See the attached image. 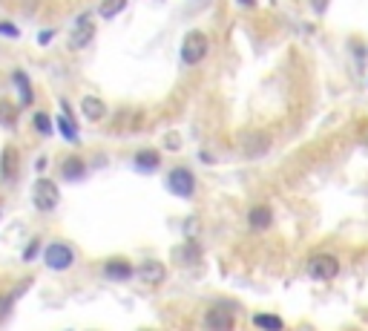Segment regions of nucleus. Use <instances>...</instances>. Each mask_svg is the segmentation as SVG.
Masks as SVG:
<instances>
[{
    "label": "nucleus",
    "mask_w": 368,
    "mask_h": 331,
    "mask_svg": "<svg viewBox=\"0 0 368 331\" xmlns=\"http://www.w3.org/2000/svg\"><path fill=\"white\" fill-rule=\"evenodd\" d=\"M207 49H210L207 35L199 32V29H193V32H188V35H184V41H181V61L188 67H196L199 61H204Z\"/></svg>",
    "instance_id": "nucleus-1"
},
{
    "label": "nucleus",
    "mask_w": 368,
    "mask_h": 331,
    "mask_svg": "<svg viewBox=\"0 0 368 331\" xmlns=\"http://www.w3.org/2000/svg\"><path fill=\"white\" fill-rule=\"evenodd\" d=\"M44 265L49 271H58V274L60 271H70L75 265V248L67 242H49L44 248Z\"/></svg>",
    "instance_id": "nucleus-2"
},
{
    "label": "nucleus",
    "mask_w": 368,
    "mask_h": 331,
    "mask_svg": "<svg viewBox=\"0 0 368 331\" xmlns=\"http://www.w3.org/2000/svg\"><path fill=\"white\" fill-rule=\"evenodd\" d=\"M58 202H60L58 185L52 182V179H38V182L32 185V205H35V210H41V214H52V210L58 207Z\"/></svg>",
    "instance_id": "nucleus-3"
},
{
    "label": "nucleus",
    "mask_w": 368,
    "mask_h": 331,
    "mask_svg": "<svg viewBox=\"0 0 368 331\" xmlns=\"http://www.w3.org/2000/svg\"><path fill=\"white\" fill-rule=\"evenodd\" d=\"M167 190L178 199H190L196 193V176L188 167H173L167 176Z\"/></svg>",
    "instance_id": "nucleus-4"
},
{
    "label": "nucleus",
    "mask_w": 368,
    "mask_h": 331,
    "mask_svg": "<svg viewBox=\"0 0 368 331\" xmlns=\"http://www.w3.org/2000/svg\"><path fill=\"white\" fill-rule=\"evenodd\" d=\"M308 274H311L314 280L328 283V280H334L336 274H340V259L331 257V254H314V257L308 259Z\"/></svg>",
    "instance_id": "nucleus-5"
},
{
    "label": "nucleus",
    "mask_w": 368,
    "mask_h": 331,
    "mask_svg": "<svg viewBox=\"0 0 368 331\" xmlns=\"http://www.w3.org/2000/svg\"><path fill=\"white\" fill-rule=\"evenodd\" d=\"M270 150V136L262 133V130H254V133H244L242 136V153L248 159H259Z\"/></svg>",
    "instance_id": "nucleus-6"
},
{
    "label": "nucleus",
    "mask_w": 368,
    "mask_h": 331,
    "mask_svg": "<svg viewBox=\"0 0 368 331\" xmlns=\"http://www.w3.org/2000/svg\"><path fill=\"white\" fill-rule=\"evenodd\" d=\"M133 277H138L144 285H162L167 280V268L159 259H147L133 271Z\"/></svg>",
    "instance_id": "nucleus-7"
},
{
    "label": "nucleus",
    "mask_w": 368,
    "mask_h": 331,
    "mask_svg": "<svg viewBox=\"0 0 368 331\" xmlns=\"http://www.w3.org/2000/svg\"><path fill=\"white\" fill-rule=\"evenodd\" d=\"M12 86H15V93H18V104L20 107H32L35 101V89H32V81H29V75L23 70H12Z\"/></svg>",
    "instance_id": "nucleus-8"
},
{
    "label": "nucleus",
    "mask_w": 368,
    "mask_h": 331,
    "mask_svg": "<svg viewBox=\"0 0 368 331\" xmlns=\"http://www.w3.org/2000/svg\"><path fill=\"white\" fill-rule=\"evenodd\" d=\"M92 35H96L92 15H81L78 23H75V29H72V35H70V46H72V49H84V46L92 41Z\"/></svg>",
    "instance_id": "nucleus-9"
},
{
    "label": "nucleus",
    "mask_w": 368,
    "mask_h": 331,
    "mask_svg": "<svg viewBox=\"0 0 368 331\" xmlns=\"http://www.w3.org/2000/svg\"><path fill=\"white\" fill-rule=\"evenodd\" d=\"M60 110H64V112H60V115L55 118L52 124H58V133L64 136L67 141H78V124H75V118H72V110H70V104H67L64 98H60Z\"/></svg>",
    "instance_id": "nucleus-10"
},
{
    "label": "nucleus",
    "mask_w": 368,
    "mask_h": 331,
    "mask_svg": "<svg viewBox=\"0 0 368 331\" xmlns=\"http://www.w3.org/2000/svg\"><path fill=\"white\" fill-rule=\"evenodd\" d=\"M133 271H136V268H133L127 259H121V257L104 262V277H107V280H115V283H127V280H133Z\"/></svg>",
    "instance_id": "nucleus-11"
},
{
    "label": "nucleus",
    "mask_w": 368,
    "mask_h": 331,
    "mask_svg": "<svg viewBox=\"0 0 368 331\" xmlns=\"http://www.w3.org/2000/svg\"><path fill=\"white\" fill-rule=\"evenodd\" d=\"M81 112H84L86 122H101V118L107 115V104L98 96H84L81 98Z\"/></svg>",
    "instance_id": "nucleus-12"
},
{
    "label": "nucleus",
    "mask_w": 368,
    "mask_h": 331,
    "mask_svg": "<svg viewBox=\"0 0 368 331\" xmlns=\"http://www.w3.org/2000/svg\"><path fill=\"white\" fill-rule=\"evenodd\" d=\"M60 176H64L67 182H78V179L86 176V162L81 156H67L60 162Z\"/></svg>",
    "instance_id": "nucleus-13"
},
{
    "label": "nucleus",
    "mask_w": 368,
    "mask_h": 331,
    "mask_svg": "<svg viewBox=\"0 0 368 331\" xmlns=\"http://www.w3.org/2000/svg\"><path fill=\"white\" fill-rule=\"evenodd\" d=\"M173 259H176L178 265H196V262L202 259V248L193 242V239H184V245H178V248L173 251Z\"/></svg>",
    "instance_id": "nucleus-14"
},
{
    "label": "nucleus",
    "mask_w": 368,
    "mask_h": 331,
    "mask_svg": "<svg viewBox=\"0 0 368 331\" xmlns=\"http://www.w3.org/2000/svg\"><path fill=\"white\" fill-rule=\"evenodd\" d=\"M204 325L207 328H216V331H230L236 325V320H233V314L228 309H213V311H207Z\"/></svg>",
    "instance_id": "nucleus-15"
},
{
    "label": "nucleus",
    "mask_w": 368,
    "mask_h": 331,
    "mask_svg": "<svg viewBox=\"0 0 368 331\" xmlns=\"http://www.w3.org/2000/svg\"><path fill=\"white\" fill-rule=\"evenodd\" d=\"M270 222H273V214H270V207H268V205H256V207H251L248 225H251L254 231H268Z\"/></svg>",
    "instance_id": "nucleus-16"
},
{
    "label": "nucleus",
    "mask_w": 368,
    "mask_h": 331,
    "mask_svg": "<svg viewBox=\"0 0 368 331\" xmlns=\"http://www.w3.org/2000/svg\"><path fill=\"white\" fill-rule=\"evenodd\" d=\"M133 164H136V170H141V173H152V170H159L162 156L156 153V150H138L136 159H133Z\"/></svg>",
    "instance_id": "nucleus-17"
},
{
    "label": "nucleus",
    "mask_w": 368,
    "mask_h": 331,
    "mask_svg": "<svg viewBox=\"0 0 368 331\" xmlns=\"http://www.w3.org/2000/svg\"><path fill=\"white\" fill-rule=\"evenodd\" d=\"M18 150L15 147H6L4 150V159H0V179H4V182H12L15 179V173H18Z\"/></svg>",
    "instance_id": "nucleus-18"
},
{
    "label": "nucleus",
    "mask_w": 368,
    "mask_h": 331,
    "mask_svg": "<svg viewBox=\"0 0 368 331\" xmlns=\"http://www.w3.org/2000/svg\"><path fill=\"white\" fill-rule=\"evenodd\" d=\"M18 124V107L9 98H0V127H15Z\"/></svg>",
    "instance_id": "nucleus-19"
},
{
    "label": "nucleus",
    "mask_w": 368,
    "mask_h": 331,
    "mask_svg": "<svg viewBox=\"0 0 368 331\" xmlns=\"http://www.w3.org/2000/svg\"><path fill=\"white\" fill-rule=\"evenodd\" d=\"M124 9H127V0H101L98 15H101L104 20H112V18H118Z\"/></svg>",
    "instance_id": "nucleus-20"
},
{
    "label": "nucleus",
    "mask_w": 368,
    "mask_h": 331,
    "mask_svg": "<svg viewBox=\"0 0 368 331\" xmlns=\"http://www.w3.org/2000/svg\"><path fill=\"white\" fill-rule=\"evenodd\" d=\"M254 325H259V328H270V331H280V328H285V323L276 317V314H254Z\"/></svg>",
    "instance_id": "nucleus-21"
},
{
    "label": "nucleus",
    "mask_w": 368,
    "mask_h": 331,
    "mask_svg": "<svg viewBox=\"0 0 368 331\" xmlns=\"http://www.w3.org/2000/svg\"><path fill=\"white\" fill-rule=\"evenodd\" d=\"M32 127H35L41 136H52V133H55L52 118H49L46 112H35V115H32Z\"/></svg>",
    "instance_id": "nucleus-22"
},
{
    "label": "nucleus",
    "mask_w": 368,
    "mask_h": 331,
    "mask_svg": "<svg viewBox=\"0 0 368 331\" xmlns=\"http://www.w3.org/2000/svg\"><path fill=\"white\" fill-rule=\"evenodd\" d=\"M15 294H0V323H6L9 320V314H12V309H15Z\"/></svg>",
    "instance_id": "nucleus-23"
},
{
    "label": "nucleus",
    "mask_w": 368,
    "mask_h": 331,
    "mask_svg": "<svg viewBox=\"0 0 368 331\" xmlns=\"http://www.w3.org/2000/svg\"><path fill=\"white\" fill-rule=\"evenodd\" d=\"M38 254H41V239H32V242L26 245V251H23V262H32Z\"/></svg>",
    "instance_id": "nucleus-24"
},
{
    "label": "nucleus",
    "mask_w": 368,
    "mask_h": 331,
    "mask_svg": "<svg viewBox=\"0 0 368 331\" xmlns=\"http://www.w3.org/2000/svg\"><path fill=\"white\" fill-rule=\"evenodd\" d=\"M0 35H4V38H20V29H18L15 23L0 20Z\"/></svg>",
    "instance_id": "nucleus-25"
},
{
    "label": "nucleus",
    "mask_w": 368,
    "mask_h": 331,
    "mask_svg": "<svg viewBox=\"0 0 368 331\" xmlns=\"http://www.w3.org/2000/svg\"><path fill=\"white\" fill-rule=\"evenodd\" d=\"M52 38H55V29H44V32L38 35V44H41V46H46Z\"/></svg>",
    "instance_id": "nucleus-26"
},
{
    "label": "nucleus",
    "mask_w": 368,
    "mask_h": 331,
    "mask_svg": "<svg viewBox=\"0 0 368 331\" xmlns=\"http://www.w3.org/2000/svg\"><path fill=\"white\" fill-rule=\"evenodd\" d=\"M311 9H314L317 15H322V12L328 9V0H311Z\"/></svg>",
    "instance_id": "nucleus-27"
},
{
    "label": "nucleus",
    "mask_w": 368,
    "mask_h": 331,
    "mask_svg": "<svg viewBox=\"0 0 368 331\" xmlns=\"http://www.w3.org/2000/svg\"><path fill=\"white\" fill-rule=\"evenodd\" d=\"M256 0H239V6H254Z\"/></svg>",
    "instance_id": "nucleus-28"
}]
</instances>
